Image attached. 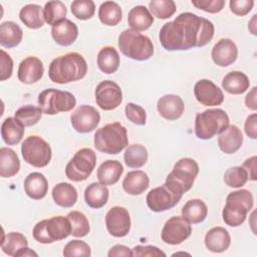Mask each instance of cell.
Wrapping results in <instances>:
<instances>
[{
	"instance_id": "1",
	"label": "cell",
	"mask_w": 257,
	"mask_h": 257,
	"mask_svg": "<svg viewBox=\"0 0 257 257\" xmlns=\"http://www.w3.org/2000/svg\"><path fill=\"white\" fill-rule=\"evenodd\" d=\"M214 32V24L209 19L191 12H184L175 20L162 26L159 39L163 48L168 51L189 50L208 44Z\"/></svg>"
},
{
	"instance_id": "2",
	"label": "cell",
	"mask_w": 257,
	"mask_h": 257,
	"mask_svg": "<svg viewBox=\"0 0 257 257\" xmlns=\"http://www.w3.org/2000/svg\"><path fill=\"white\" fill-rule=\"evenodd\" d=\"M87 72V63L78 52H68L54 58L48 67L52 82L64 84L82 79Z\"/></svg>"
},
{
	"instance_id": "3",
	"label": "cell",
	"mask_w": 257,
	"mask_h": 257,
	"mask_svg": "<svg viewBox=\"0 0 257 257\" xmlns=\"http://www.w3.org/2000/svg\"><path fill=\"white\" fill-rule=\"evenodd\" d=\"M93 144L98 152L117 155L128 145L126 128L118 121L107 123L96 130Z\"/></svg>"
},
{
	"instance_id": "4",
	"label": "cell",
	"mask_w": 257,
	"mask_h": 257,
	"mask_svg": "<svg viewBox=\"0 0 257 257\" xmlns=\"http://www.w3.org/2000/svg\"><path fill=\"white\" fill-rule=\"evenodd\" d=\"M254 199L249 190L240 189L231 192L226 198V204L222 211V217L226 225L238 227L246 220L248 212L253 208Z\"/></svg>"
},
{
	"instance_id": "5",
	"label": "cell",
	"mask_w": 257,
	"mask_h": 257,
	"mask_svg": "<svg viewBox=\"0 0 257 257\" xmlns=\"http://www.w3.org/2000/svg\"><path fill=\"white\" fill-rule=\"evenodd\" d=\"M117 44L121 53L134 60H148L154 54L152 40L147 35L132 28L124 29L120 32Z\"/></svg>"
},
{
	"instance_id": "6",
	"label": "cell",
	"mask_w": 257,
	"mask_h": 257,
	"mask_svg": "<svg viewBox=\"0 0 257 257\" xmlns=\"http://www.w3.org/2000/svg\"><path fill=\"white\" fill-rule=\"evenodd\" d=\"M199 174V165L192 158H182L174 166L168 175L165 184L174 192L184 195L194 185Z\"/></svg>"
},
{
	"instance_id": "7",
	"label": "cell",
	"mask_w": 257,
	"mask_h": 257,
	"mask_svg": "<svg viewBox=\"0 0 257 257\" xmlns=\"http://www.w3.org/2000/svg\"><path fill=\"white\" fill-rule=\"evenodd\" d=\"M227 112L221 108H210L196 115L195 134L200 140H210L229 125Z\"/></svg>"
},
{
	"instance_id": "8",
	"label": "cell",
	"mask_w": 257,
	"mask_h": 257,
	"mask_svg": "<svg viewBox=\"0 0 257 257\" xmlns=\"http://www.w3.org/2000/svg\"><path fill=\"white\" fill-rule=\"evenodd\" d=\"M33 238L41 244H51L71 235V226L67 217L54 216L38 222L32 231Z\"/></svg>"
},
{
	"instance_id": "9",
	"label": "cell",
	"mask_w": 257,
	"mask_h": 257,
	"mask_svg": "<svg viewBox=\"0 0 257 257\" xmlns=\"http://www.w3.org/2000/svg\"><path fill=\"white\" fill-rule=\"evenodd\" d=\"M37 101L42 112L50 115L62 111H69L76 104V99L72 93L54 88L41 91Z\"/></svg>"
},
{
	"instance_id": "10",
	"label": "cell",
	"mask_w": 257,
	"mask_h": 257,
	"mask_svg": "<svg viewBox=\"0 0 257 257\" xmlns=\"http://www.w3.org/2000/svg\"><path fill=\"white\" fill-rule=\"evenodd\" d=\"M96 165V155L89 148L80 149L65 167V175L72 182L85 181Z\"/></svg>"
},
{
	"instance_id": "11",
	"label": "cell",
	"mask_w": 257,
	"mask_h": 257,
	"mask_svg": "<svg viewBox=\"0 0 257 257\" xmlns=\"http://www.w3.org/2000/svg\"><path fill=\"white\" fill-rule=\"evenodd\" d=\"M21 154L24 161L35 168L46 167L51 161L49 144L38 136H30L21 145Z\"/></svg>"
},
{
	"instance_id": "12",
	"label": "cell",
	"mask_w": 257,
	"mask_h": 257,
	"mask_svg": "<svg viewBox=\"0 0 257 257\" xmlns=\"http://www.w3.org/2000/svg\"><path fill=\"white\" fill-rule=\"evenodd\" d=\"M182 195L174 192L166 184L152 189L146 198L148 207L153 212H164L174 208L182 199Z\"/></svg>"
},
{
	"instance_id": "13",
	"label": "cell",
	"mask_w": 257,
	"mask_h": 257,
	"mask_svg": "<svg viewBox=\"0 0 257 257\" xmlns=\"http://www.w3.org/2000/svg\"><path fill=\"white\" fill-rule=\"evenodd\" d=\"M191 234L192 227L190 223L182 216H173L165 223L161 237L166 244L179 245L187 240Z\"/></svg>"
},
{
	"instance_id": "14",
	"label": "cell",
	"mask_w": 257,
	"mask_h": 257,
	"mask_svg": "<svg viewBox=\"0 0 257 257\" xmlns=\"http://www.w3.org/2000/svg\"><path fill=\"white\" fill-rule=\"evenodd\" d=\"M96 104L103 110H112L120 105L122 92L119 85L112 80L99 82L94 90Z\"/></svg>"
},
{
	"instance_id": "15",
	"label": "cell",
	"mask_w": 257,
	"mask_h": 257,
	"mask_svg": "<svg viewBox=\"0 0 257 257\" xmlns=\"http://www.w3.org/2000/svg\"><path fill=\"white\" fill-rule=\"evenodd\" d=\"M100 114L95 107L87 104L78 106L70 115L72 127L79 134H87L96 128Z\"/></svg>"
},
{
	"instance_id": "16",
	"label": "cell",
	"mask_w": 257,
	"mask_h": 257,
	"mask_svg": "<svg viewBox=\"0 0 257 257\" xmlns=\"http://www.w3.org/2000/svg\"><path fill=\"white\" fill-rule=\"evenodd\" d=\"M107 232L116 238L124 237L131 230V216L128 211L120 206L110 208L105 215Z\"/></svg>"
},
{
	"instance_id": "17",
	"label": "cell",
	"mask_w": 257,
	"mask_h": 257,
	"mask_svg": "<svg viewBox=\"0 0 257 257\" xmlns=\"http://www.w3.org/2000/svg\"><path fill=\"white\" fill-rule=\"evenodd\" d=\"M194 94L198 102L206 106L220 105L224 101V93L210 79H201L195 83Z\"/></svg>"
},
{
	"instance_id": "18",
	"label": "cell",
	"mask_w": 257,
	"mask_h": 257,
	"mask_svg": "<svg viewBox=\"0 0 257 257\" xmlns=\"http://www.w3.org/2000/svg\"><path fill=\"white\" fill-rule=\"evenodd\" d=\"M211 56L218 66H229L234 63L238 57L237 45L229 38H222L213 46Z\"/></svg>"
},
{
	"instance_id": "19",
	"label": "cell",
	"mask_w": 257,
	"mask_h": 257,
	"mask_svg": "<svg viewBox=\"0 0 257 257\" xmlns=\"http://www.w3.org/2000/svg\"><path fill=\"white\" fill-rule=\"evenodd\" d=\"M43 63L36 56L24 58L18 67V79L25 84H32L39 81L43 76Z\"/></svg>"
},
{
	"instance_id": "20",
	"label": "cell",
	"mask_w": 257,
	"mask_h": 257,
	"mask_svg": "<svg viewBox=\"0 0 257 257\" xmlns=\"http://www.w3.org/2000/svg\"><path fill=\"white\" fill-rule=\"evenodd\" d=\"M157 109L162 117L168 120L179 119L185 110L183 99L177 94H166L159 98Z\"/></svg>"
},
{
	"instance_id": "21",
	"label": "cell",
	"mask_w": 257,
	"mask_h": 257,
	"mask_svg": "<svg viewBox=\"0 0 257 257\" xmlns=\"http://www.w3.org/2000/svg\"><path fill=\"white\" fill-rule=\"evenodd\" d=\"M243 144V134L241 130L235 124H229L223 132L219 134L218 146L219 149L227 154L231 155L236 153Z\"/></svg>"
},
{
	"instance_id": "22",
	"label": "cell",
	"mask_w": 257,
	"mask_h": 257,
	"mask_svg": "<svg viewBox=\"0 0 257 257\" xmlns=\"http://www.w3.org/2000/svg\"><path fill=\"white\" fill-rule=\"evenodd\" d=\"M53 40L60 46L71 45L78 36L77 25L69 19H64L51 28Z\"/></svg>"
},
{
	"instance_id": "23",
	"label": "cell",
	"mask_w": 257,
	"mask_h": 257,
	"mask_svg": "<svg viewBox=\"0 0 257 257\" xmlns=\"http://www.w3.org/2000/svg\"><path fill=\"white\" fill-rule=\"evenodd\" d=\"M231 244L229 232L220 226L210 229L205 235V245L207 249L214 253L226 251Z\"/></svg>"
},
{
	"instance_id": "24",
	"label": "cell",
	"mask_w": 257,
	"mask_h": 257,
	"mask_svg": "<svg viewBox=\"0 0 257 257\" xmlns=\"http://www.w3.org/2000/svg\"><path fill=\"white\" fill-rule=\"evenodd\" d=\"M24 191L33 200L43 199L48 192V182L43 174L38 172L30 173L24 180Z\"/></svg>"
},
{
	"instance_id": "25",
	"label": "cell",
	"mask_w": 257,
	"mask_h": 257,
	"mask_svg": "<svg viewBox=\"0 0 257 257\" xmlns=\"http://www.w3.org/2000/svg\"><path fill=\"white\" fill-rule=\"evenodd\" d=\"M150 186V179L148 175L141 170L128 172L123 181L122 188L128 194L133 196L143 194Z\"/></svg>"
},
{
	"instance_id": "26",
	"label": "cell",
	"mask_w": 257,
	"mask_h": 257,
	"mask_svg": "<svg viewBox=\"0 0 257 257\" xmlns=\"http://www.w3.org/2000/svg\"><path fill=\"white\" fill-rule=\"evenodd\" d=\"M123 167L120 162L116 160L104 161L97 169L96 176L100 184L104 186H112L121 177Z\"/></svg>"
},
{
	"instance_id": "27",
	"label": "cell",
	"mask_w": 257,
	"mask_h": 257,
	"mask_svg": "<svg viewBox=\"0 0 257 257\" xmlns=\"http://www.w3.org/2000/svg\"><path fill=\"white\" fill-rule=\"evenodd\" d=\"M25 126L16 117H6L1 124V137L8 146L19 144L24 136Z\"/></svg>"
},
{
	"instance_id": "28",
	"label": "cell",
	"mask_w": 257,
	"mask_h": 257,
	"mask_svg": "<svg viewBox=\"0 0 257 257\" xmlns=\"http://www.w3.org/2000/svg\"><path fill=\"white\" fill-rule=\"evenodd\" d=\"M52 199L59 207L71 208L77 201V191L71 184L61 182L53 187Z\"/></svg>"
},
{
	"instance_id": "29",
	"label": "cell",
	"mask_w": 257,
	"mask_h": 257,
	"mask_svg": "<svg viewBox=\"0 0 257 257\" xmlns=\"http://www.w3.org/2000/svg\"><path fill=\"white\" fill-rule=\"evenodd\" d=\"M127 23L136 31H145L154 23V16L144 5L132 8L127 14Z\"/></svg>"
},
{
	"instance_id": "30",
	"label": "cell",
	"mask_w": 257,
	"mask_h": 257,
	"mask_svg": "<svg viewBox=\"0 0 257 257\" xmlns=\"http://www.w3.org/2000/svg\"><path fill=\"white\" fill-rule=\"evenodd\" d=\"M23 37L21 27L13 21H5L0 24V44L5 48H13L20 44Z\"/></svg>"
},
{
	"instance_id": "31",
	"label": "cell",
	"mask_w": 257,
	"mask_h": 257,
	"mask_svg": "<svg viewBox=\"0 0 257 257\" xmlns=\"http://www.w3.org/2000/svg\"><path fill=\"white\" fill-rule=\"evenodd\" d=\"M109 191L100 183H91L84 191V201L92 209L102 208L108 200Z\"/></svg>"
},
{
	"instance_id": "32",
	"label": "cell",
	"mask_w": 257,
	"mask_h": 257,
	"mask_svg": "<svg viewBox=\"0 0 257 257\" xmlns=\"http://www.w3.org/2000/svg\"><path fill=\"white\" fill-rule=\"evenodd\" d=\"M97 66L100 71L106 74L115 72L120 63L117 50L112 46H104L97 53Z\"/></svg>"
},
{
	"instance_id": "33",
	"label": "cell",
	"mask_w": 257,
	"mask_h": 257,
	"mask_svg": "<svg viewBox=\"0 0 257 257\" xmlns=\"http://www.w3.org/2000/svg\"><path fill=\"white\" fill-rule=\"evenodd\" d=\"M208 215V207L201 199L189 200L182 208V217L190 224L203 222Z\"/></svg>"
},
{
	"instance_id": "34",
	"label": "cell",
	"mask_w": 257,
	"mask_h": 257,
	"mask_svg": "<svg viewBox=\"0 0 257 257\" xmlns=\"http://www.w3.org/2000/svg\"><path fill=\"white\" fill-rule=\"evenodd\" d=\"M250 85L248 76L241 71H231L222 80V87L230 94H242Z\"/></svg>"
},
{
	"instance_id": "35",
	"label": "cell",
	"mask_w": 257,
	"mask_h": 257,
	"mask_svg": "<svg viewBox=\"0 0 257 257\" xmlns=\"http://www.w3.org/2000/svg\"><path fill=\"white\" fill-rule=\"evenodd\" d=\"M20 170V161L17 154L9 148L0 149V176L2 178H11Z\"/></svg>"
},
{
	"instance_id": "36",
	"label": "cell",
	"mask_w": 257,
	"mask_h": 257,
	"mask_svg": "<svg viewBox=\"0 0 257 257\" xmlns=\"http://www.w3.org/2000/svg\"><path fill=\"white\" fill-rule=\"evenodd\" d=\"M19 18L30 29L41 28L45 22L43 9L37 4H28L22 7L19 12Z\"/></svg>"
},
{
	"instance_id": "37",
	"label": "cell",
	"mask_w": 257,
	"mask_h": 257,
	"mask_svg": "<svg viewBox=\"0 0 257 257\" xmlns=\"http://www.w3.org/2000/svg\"><path fill=\"white\" fill-rule=\"evenodd\" d=\"M28 247L27 238L19 232H10L3 234L1 241V249L8 256H18V254Z\"/></svg>"
},
{
	"instance_id": "38",
	"label": "cell",
	"mask_w": 257,
	"mask_h": 257,
	"mask_svg": "<svg viewBox=\"0 0 257 257\" xmlns=\"http://www.w3.org/2000/svg\"><path fill=\"white\" fill-rule=\"evenodd\" d=\"M98 18L106 26H115L122 18L121 8L116 2L105 1L99 6Z\"/></svg>"
},
{
	"instance_id": "39",
	"label": "cell",
	"mask_w": 257,
	"mask_h": 257,
	"mask_svg": "<svg viewBox=\"0 0 257 257\" xmlns=\"http://www.w3.org/2000/svg\"><path fill=\"white\" fill-rule=\"evenodd\" d=\"M148 151L147 149L140 144H133L126 147L123 160L125 165L132 169H139L145 166L148 161Z\"/></svg>"
},
{
	"instance_id": "40",
	"label": "cell",
	"mask_w": 257,
	"mask_h": 257,
	"mask_svg": "<svg viewBox=\"0 0 257 257\" xmlns=\"http://www.w3.org/2000/svg\"><path fill=\"white\" fill-rule=\"evenodd\" d=\"M67 9L61 1H49L45 4L43 9L45 22L51 26L59 23L60 21L66 19Z\"/></svg>"
},
{
	"instance_id": "41",
	"label": "cell",
	"mask_w": 257,
	"mask_h": 257,
	"mask_svg": "<svg viewBox=\"0 0 257 257\" xmlns=\"http://www.w3.org/2000/svg\"><path fill=\"white\" fill-rule=\"evenodd\" d=\"M70 222L71 235L74 237H84L89 233L90 227L86 216L79 211H71L66 216Z\"/></svg>"
},
{
	"instance_id": "42",
	"label": "cell",
	"mask_w": 257,
	"mask_h": 257,
	"mask_svg": "<svg viewBox=\"0 0 257 257\" xmlns=\"http://www.w3.org/2000/svg\"><path fill=\"white\" fill-rule=\"evenodd\" d=\"M42 113L43 112L39 106L25 105L15 111L14 117H16L24 126H32L40 120Z\"/></svg>"
},
{
	"instance_id": "43",
	"label": "cell",
	"mask_w": 257,
	"mask_h": 257,
	"mask_svg": "<svg viewBox=\"0 0 257 257\" xmlns=\"http://www.w3.org/2000/svg\"><path fill=\"white\" fill-rule=\"evenodd\" d=\"M152 15L159 19H168L176 12V3L173 0H153L149 3Z\"/></svg>"
},
{
	"instance_id": "44",
	"label": "cell",
	"mask_w": 257,
	"mask_h": 257,
	"mask_svg": "<svg viewBox=\"0 0 257 257\" xmlns=\"http://www.w3.org/2000/svg\"><path fill=\"white\" fill-rule=\"evenodd\" d=\"M248 180V173L241 166L232 167L224 174V182L228 187L231 188H241L247 183Z\"/></svg>"
},
{
	"instance_id": "45",
	"label": "cell",
	"mask_w": 257,
	"mask_h": 257,
	"mask_svg": "<svg viewBox=\"0 0 257 257\" xmlns=\"http://www.w3.org/2000/svg\"><path fill=\"white\" fill-rule=\"evenodd\" d=\"M70 9L75 18L87 20L94 15L95 5L91 0H75L70 4Z\"/></svg>"
},
{
	"instance_id": "46",
	"label": "cell",
	"mask_w": 257,
	"mask_h": 257,
	"mask_svg": "<svg viewBox=\"0 0 257 257\" xmlns=\"http://www.w3.org/2000/svg\"><path fill=\"white\" fill-rule=\"evenodd\" d=\"M62 254L64 257H89L91 254V249L84 241L71 240L64 246Z\"/></svg>"
},
{
	"instance_id": "47",
	"label": "cell",
	"mask_w": 257,
	"mask_h": 257,
	"mask_svg": "<svg viewBox=\"0 0 257 257\" xmlns=\"http://www.w3.org/2000/svg\"><path fill=\"white\" fill-rule=\"evenodd\" d=\"M124 113L128 120L138 125H145L147 121V113L143 106L134 102H128L124 107Z\"/></svg>"
},
{
	"instance_id": "48",
	"label": "cell",
	"mask_w": 257,
	"mask_h": 257,
	"mask_svg": "<svg viewBox=\"0 0 257 257\" xmlns=\"http://www.w3.org/2000/svg\"><path fill=\"white\" fill-rule=\"evenodd\" d=\"M196 8L208 13H218L225 6L224 0H192L191 2Z\"/></svg>"
},
{
	"instance_id": "49",
	"label": "cell",
	"mask_w": 257,
	"mask_h": 257,
	"mask_svg": "<svg viewBox=\"0 0 257 257\" xmlns=\"http://www.w3.org/2000/svg\"><path fill=\"white\" fill-rule=\"evenodd\" d=\"M0 80L4 81L11 77L13 72V60L11 56L4 50H0Z\"/></svg>"
},
{
	"instance_id": "50",
	"label": "cell",
	"mask_w": 257,
	"mask_h": 257,
	"mask_svg": "<svg viewBox=\"0 0 257 257\" xmlns=\"http://www.w3.org/2000/svg\"><path fill=\"white\" fill-rule=\"evenodd\" d=\"M230 10L237 16L247 15L254 6L253 0H231Z\"/></svg>"
},
{
	"instance_id": "51",
	"label": "cell",
	"mask_w": 257,
	"mask_h": 257,
	"mask_svg": "<svg viewBox=\"0 0 257 257\" xmlns=\"http://www.w3.org/2000/svg\"><path fill=\"white\" fill-rule=\"evenodd\" d=\"M133 250V256L135 257H159V256H166V253L163 252L161 249H159L156 246L153 245H138L136 247H134Z\"/></svg>"
},
{
	"instance_id": "52",
	"label": "cell",
	"mask_w": 257,
	"mask_h": 257,
	"mask_svg": "<svg viewBox=\"0 0 257 257\" xmlns=\"http://www.w3.org/2000/svg\"><path fill=\"white\" fill-rule=\"evenodd\" d=\"M244 130L246 135L250 139H257V114L255 112L247 116L244 124Z\"/></svg>"
},
{
	"instance_id": "53",
	"label": "cell",
	"mask_w": 257,
	"mask_h": 257,
	"mask_svg": "<svg viewBox=\"0 0 257 257\" xmlns=\"http://www.w3.org/2000/svg\"><path fill=\"white\" fill-rule=\"evenodd\" d=\"M256 156H253L249 159H247L244 163H243V168L247 171L248 173V178L251 181H256L257 180V176H256Z\"/></svg>"
},
{
	"instance_id": "54",
	"label": "cell",
	"mask_w": 257,
	"mask_h": 257,
	"mask_svg": "<svg viewBox=\"0 0 257 257\" xmlns=\"http://www.w3.org/2000/svg\"><path fill=\"white\" fill-rule=\"evenodd\" d=\"M108 257H114V256H133V250L130 249L128 247L124 246V245H120V244H116L114 246H112L108 253H107Z\"/></svg>"
},
{
	"instance_id": "55",
	"label": "cell",
	"mask_w": 257,
	"mask_h": 257,
	"mask_svg": "<svg viewBox=\"0 0 257 257\" xmlns=\"http://www.w3.org/2000/svg\"><path fill=\"white\" fill-rule=\"evenodd\" d=\"M256 90L257 87L254 86L252 87V89L247 93L246 97H245V104L246 106L251 109V110H256L257 109V102H256Z\"/></svg>"
},
{
	"instance_id": "56",
	"label": "cell",
	"mask_w": 257,
	"mask_h": 257,
	"mask_svg": "<svg viewBox=\"0 0 257 257\" xmlns=\"http://www.w3.org/2000/svg\"><path fill=\"white\" fill-rule=\"evenodd\" d=\"M256 14L255 15H253V17H252V19L249 21V23H248V28H249V30H250V32L253 34V35H256L257 33H256Z\"/></svg>"
},
{
	"instance_id": "57",
	"label": "cell",
	"mask_w": 257,
	"mask_h": 257,
	"mask_svg": "<svg viewBox=\"0 0 257 257\" xmlns=\"http://www.w3.org/2000/svg\"><path fill=\"white\" fill-rule=\"evenodd\" d=\"M18 256H38V254L36 252H34L33 250L29 249L28 247H26L25 249H23L19 254Z\"/></svg>"
}]
</instances>
